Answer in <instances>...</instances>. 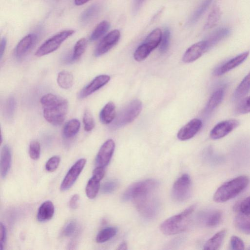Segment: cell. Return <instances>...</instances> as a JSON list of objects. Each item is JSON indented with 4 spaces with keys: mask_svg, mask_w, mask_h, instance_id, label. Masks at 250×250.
Wrapping results in <instances>:
<instances>
[{
    "mask_svg": "<svg viewBox=\"0 0 250 250\" xmlns=\"http://www.w3.org/2000/svg\"><path fill=\"white\" fill-rule=\"evenodd\" d=\"M44 119L54 125H61L64 121L68 110V102L65 98L48 93L40 100Z\"/></svg>",
    "mask_w": 250,
    "mask_h": 250,
    "instance_id": "cell-1",
    "label": "cell"
},
{
    "mask_svg": "<svg viewBox=\"0 0 250 250\" xmlns=\"http://www.w3.org/2000/svg\"><path fill=\"white\" fill-rule=\"evenodd\" d=\"M249 182V178L243 175L225 182L215 192L214 201L223 203L233 198L247 188Z\"/></svg>",
    "mask_w": 250,
    "mask_h": 250,
    "instance_id": "cell-2",
    "label": "cell"
},
{
    "mask_svg": "<svg viewBox=\"0 0 250 250\" xmlns=\"http://www.w3.org/2000/svg\"><path fill=\"white\" fill-rule=\"evenodd\" d=\"M196 206L193 205L181 212L165 220L160 225V230L165 234L171 235L181 233L188 228L190 216Z\"/></svg>",
    "mask_w": 250,
    "mask_h": 250,
    "instance_id": "cell-3",
    "label": "cell"
},
{
    "mask_svg": "<svg viewBox=\"0 0 250 250\" xmlns=\"http://www.w3.org/2000/svg\"><path fill=\"white\" fill-rule=\"evenodd\" d=\"M142 109L141 101L138 99L132 100L116 116L112 127L116 129L132 122L140 114Z\"/></svg>",
    "mask_w": 250,
    "mask_h": 250,
    "instance_id": "cell-4",
    "label": "cell"
},
{
    "mask_svg": "<svg viewBox=\"0 0 250 250\" xmlns=\"http://www.w3.org/2000/svg\"><path fill=\"white\" fill-rule=\"evenodd\" d=\"M154 192L153 191L142 194L132 200L138 211L146 218L154 217L158 211V202L154 196Z\"/></svg>",
    "mask_w": 250,
    "mask_h": 250,
    "instance_id": "cell-5",
    "label": "cell"
},
{
    "mask_svg": "<svg viewBox=\"0 0 250 250\" xmlns=\"http://www.w3.org/2000/svg\"><path fill=\"white\" fill-rule=\"evenodd\" d=\"M162 37V32L160 28L152 30L136 49L134 53V59L137 62L146 59L152 51L160 44Z\"/></svg>",
    "mask_w": 250,
    "mask_h": 250,
    "instance_id": "cell-6",
    "label": "cell"
},
{
    "mask_svg": "<svg viewBox=\"0 0 250 250\" xmlns=\"http://www.w3.org/2000/svg\"><path fill=\"white\" fill-rule=\"evenodd\" d=\"M75 31L72 29L62 31L44 42L37 50L35 55L42 57L57 50L61 44L72 36Z\"/></svg>",
    "mask_w": 250,
    "mask_h": 250,
    "instance_id": "cell-7",
    "label": "cell"
},
{
    "mask_svg": "<svg viewBox=\"0 0 250 250\" xmlns=\"http://www.w3.org/2000/svg\"><path fill=\"white\" fill-rule=\"evenodd\" d=\"M158 186V182L154 179H147L136 182L129 187L124 192L122 199L124 201L133 200L143 193L154 191Z\"/></svg>",
    "mask_w": 250,
    "mask_h": 250,
    "instance_id": "cell-8",
    "label": "cell"
},
{
    "mask_svg": "<svg viewBox=\"0 0 250 250\" xmlns=\"http://www.w3.org/2000/svg\"><path fill=\"white\" fill-rule=\"evenodd\" d=\"M191 190V182L189 175L184 174L173 184L171 196L175 201L182 202L190 196Z\"/></svg>",
    "mask_w": 250,
    "mask_h": 250,
    "instance_id": "cell-9",
    "label": "cell"
},
{
    "mask_svg": "<svg viewBox=\"0 0 250 250\" xmlns=\"http://www.w3.org/2000/svg\"><path fill=\"white\" fill-rule=\"evenodd\" d=\"M86 162L84 158L80 159L71 167L61 183V191L67 190L73 185L85 166Z\"/></svg>",
    "mask_w": 250,
    "mask_h": 250,
    "instance_id": "cell-10",
    "label": "cell"
},
{
    "mask_svg": "<svg viewBox=\"0 0 250 250\" xmlns=\"http://www.w3.org/2000/svg\"><path fill=\"white\" fill-rule=\"evenodd\" d=\"M120 32L117 29L113 30L106 34L97 45L94 55L99 57L109 51L119 41Z\"/></svg>",
    "mask_w": 250,
    "mask_h": 250,
    "instance_id": "cell-11",
    "label": "cell"
},
{
    "mask_svg": "<svg viewBox=\"0 0 250 250\" xmlns=\"http://www.w3.org/2000/svg\"><path fill=\"white\" fill-rule=\"evenodd\" d=\"M115 147V143L111 139L106 140L102 145L95 160V164L97 167H104L108 164L113 154Z\"/></svg>",
    "mask_w": 250,
    "mask_h": 250,
    "instance_id": "cell-12",
    "label": "cell"
},
{
    "mask_svg": "<svg viewBox=\"0 0 250 250\" xmlns=\"http://www.w3.org/2000/svg\"><path fill=\"white\" fill-rule=\"evenodd\" d=\"M239 124V122L234 119L221 122L211 129L210 132V137L213 140L221 139L236 128Z\"/></svg>",
    "mask_w": 250,
    "mask_h": 250,
    "instance_id": "cell-13",
    "label": "cell"
},
{
    "mask_svg": "<svg viewBox=\"0 0 250 250\" xmlns=\"http://www.w3.org/2000/svg\"><path fill=\"white\" fill-rule=\"evenodd\" d=\"M110 80V77L107 75L97 76L81 90L79 98L84 99L88 97L105 85Z\"/></svg>",
    "mask_w": 250,
    "mask_h": 250,
    "instance_id": "cell-14",
    "label": "cell"
},
{
    "mask_svg": "<svg viewBox=\"0 0 250 250\" xmlns=\"http://www.w3.org/2000/svg\"><path fill=\"white\" fill-rule=\"evenodd\" d=\"M208 49L206 40L197 42L187 49L183 56V61L185 63L193 62L201 57Z\"/></svg>",
    "mask_w": 250,
    "mask_h": 250,
    "instance_id": "cell-15",
    "label": "cell"
},
{
    "mask_svg": "<svg viewBox=\"0 0 250 250\" xmlns=\"http://www.w3.org/2000/svg\"><path fill=\"white\" fill-rule=\"evenodd\" d=\"M202 126L201 120L194 118L183 126L177 133V138L181 141L189 140L194 137Z\"/></svg>",
    "mask_w": 250,
    "mask_h": 250,
    "instance_id": "cell-16",
    "label": "cell"
},
{
    "mask_svg": "<svg viewBox=\"0 0 250 250\" xmlns=\"http://www.w3.org/2000/svg\"><path fill=\"white\" fill-rule=\"evenodd\" d=\"M37 40L35 34H29L24 37L18 43L15 49L17 57H21L25 54L34 45Z\"/></svg>",
    "mask_w": 250,
    "mask_h": 250,
    "instance_id": "cell-17",
    "label": "cell"
},
{
    "mask_svg": "<svg viewBox=\"0 0 250 250\" xmlns=\"http://www.w3.org/2000/svg\"><path fill=\"white\" fill-rule=\"evenodd\" d=\"M249 52L243 53L235 58L229 61L228 62L219 67L215 71V75L221 76L242 63L248 57Z\"/></svg>",
    "mask_w": 250,
    "mask_h": 250,
    "instance_id": "cell-18",
    "label": "cell"
},
{
    "mask_svg": "<svg viewBox=\"0 0 250 250\" xmlns=\"http://www.w3.org/2000/svg\"><path fill=\"white\" fill-rule=\"evenodd\" d=\"M11 153L9 146L5 145L1 149L0 160V172L2 178H5L11 167Z\"/></svg>",
    "mask_w": 250,
    "mask_h": 250,
    "instance_id": "cell-19",
    "label": "cell"
},
{
    "mask_svg": "<svg viewBox=\"0 0 250 250\" xmlns=\"http://www.w3.org/2000/svg\"><path fill=\"white\" fill-rule=\"evenodd\" d=\"M234 225L240 232L250 234V213H245L239 210L234 218Z\"/></svg>",
    "mask_w": 250,
    "mask_h": 250,
    "instance_id": "cell-20",
    "label": "cell"
},
{
    "mask_svg": "<svg viewBox=\"0 0 250 250\" xmlns=\"http://www.w3.org/2000/svg\"><path fill=\"white\" fill-rule=\"evenodd\" d=\"M55 208L50 201H46L40 206L37 215V220L41 222L51 219L54 214Z\"/></svg>",
    "mask_w": 250,
    "mask_h": 250,
    "instance_id": "cell-21",
    "label": "cell"
},
{
    "mask_svg": "<svg viewBox=\"0 0 250 250\" xmlns=\"http://www.w3.org/2000/svg\"><path fill=\"white\" fill-rule=\"evenodd\" d=\"M116 116L115 104L112 102H109L102 109L100 113V119L103 124L107 125L114 121Z\"/></svg>",
    "mask_w": 250,
    "mask_h": 250,
    "instance_id": "cell-22",
    "label": "cell"
},
{
    "mask_svg": "<svg viewBox=\"0 0 250 250\" xmlns=\"http://www.w3.org/2000/svg\"><path fill=\"white\" fill-rule=\"evenodd\" d=\"M226 235V230L223 229L215 233L208 239L204 246V250H216L219 249Z\"/></svg>",
    "mask_w": 250,
    "mask_h": 250,
    "instance_id": "cell-23",
    "label": "cell"
},
{
    "mask_svg": "<svg viewBox=\"0 0 250 250\" xmlns=\"http://www.w3.org/2000/svg\"><path fill=\"white\" fill-rule=\"evenodd\" d=\"M100 11V7L98 4H93L82 13L80 18V21L82 24H87L94 19Z\"/></svg>",
    "mask_w": 250,
    "mask_h": 250,
    "instance_id": "cell-24",
    "label": "cell"
},
{
    "mask_svg": "<svg viewBox=\"0 0 250 250\" xmlns=\"http://www.w3.org/2000/svg\"><path fill=\"white\" fill-rule=\"evenodd\" d=\"M81 126L80 121L73 119L68 121L62 129V135L65 138L69 139L75 136L79 131Z\"/></svg>",
    "mask_w": 250,
    "mask_h": 250,
    "instance_id": "cell-25",
    "label": "cell"
},
{
    "mask_svg": "<svg viewBox=\"0 0 250 250\" xmlns=\"http://www.w3.org/2000/svg\"><path fill=\"white\" fill-rule=\"evenodd\" d=\"M230 32V29L227 27L221 28L213 32L206 40L208 48L227 37Z\"/></svg>",
    "mask_w": 250,
    "mask_h": 250,
    "instance_id": "cell-26",
    "label": "cell"
},
{
    "mask_svg": "<svg viewBox=\"0 0 250 250\" xmlns=\"http://www.w3.org/2000/svg\"><path fill=\"white\" fill-rule=\"evenodd\" d=\"M57 82L60 87L64 89L70 88L73 83V76L72 74L66 70L59 72L57 76Z\"/></svg>",
    "mask_w": 250,
    "mask_h": 250,
    "instance_id": "cell-27",
    "label": "cell"
},
{
    "mask_svg": "<svg viewBox=\"0 0 250 250\" xmlns=\"http://www.w3.org/2000/svg\"><path fill=\"white\" fill-rule=\"evenodd\" d=\"M250 89V72L243 79L235 89L233 97L236 100L240 99L246 95Z\"/></svg>",
    "mask_w": 250,
    "mask_h": 250,
    "instance_id": "cell-28",
    "label": "cell"
},
{
    "mask_svg": "<svg viewBox=\"0 0 250 250\" xmlns=\"http://www.w3.org/2000/svg\"><path fill=\"white\" fill-rule=\"evenodd\" d=\"M212 1V0H204L189 19L188 22V25L195 24L200 19L207 10Z\"/></svg>",
    "mask_w": 250,
    "mask_h": 250,
    "instance_id": "cell-29",
    "label": "cell"
},
{
    "mask_svg": "<svg viewBox=\"0 0 250 250\" xmlns=\"http://www.w3.org/2000/svg\"><path fill=\"white\" fill-rule=\"evenodd\" d=\"M110 25L106 21L100 22L95 28L90 37L91 41H95L103 36L109 30Z\"/></svg>",
    "mask_w": 250,
    "mask_h": 250,
    "instance_id": "cell-30",
    "label": "cell"
},
{
    "mask_svg": "<svg viewBox=\"0 0 250 250\" xmlns=\"http://www.w3.org/2000/svg\"><path fill=\"white\" fill-rule=\"evenodd\" d=\"M100 188V181L92 177L88 180L85 188L87 197L94 199L97 196Z\"/></svg>",
    "mask_w": 250,
    "mask_h": 250,
    "instance_id": "cell-31",
    "label": "cell"
},
{
    "mask_svg": "<svg viewBox=\"0 0 250 250\" xmlns=\"http://www.w3.org/2000/svg\"><path fill=\"white\" fill-rule=\"evenodd\" d=\"M117 232L115 227L105 228L99 232L96 237V241L98 243L105 242L114 237Z\"/></svg>",
    "mask_w": 250,
    "mask_h": 250,
    "instance_id": "cell-32",
    "label": "cell"
},
{
    "mask_svg": "<svg viewBox=\"0 0 250 250\" xmlns=\"http://www.w3.org/2000/svg\"><path fill=\"white\" fill-rule=\"evenodd\" d=\"M221 15L220 8L217 6H215L208 17L204 29H209L214 27L219 21Z\"/></svg>",
    "mask_w": 250,
    "mask_h": 250,
    "instance_id": "cell-33",
    "label": "cell"
},
{
    "mask_svg": "<svg viewBox=\"0 0 250 250\" xmlns=\"http://www.w3.org/2000/svg\"><path fill=\"white\" fill-rule=\"evenodd\" d=\"M222 215V212L219 210L211 211L205 215L204 223L208 227H214L220 222Z\"/></svg>",
    "mask_w": 250,
    "mask_h": 250,
    "instance_id": "cell-34",
    "label": "cell"
},
{
    "mask_svg": "<svg viewBox=\"0 0 250 250\" xmlns=\"http://www.w3.org/2000/svg\"><path fill=\"white\" fill-rule=\"evenodd\" d=\"M223 95L224 92L221 89L214 92L208 102L206 107L207 110L210 111L215 108L222 102Z\"/></svg>",
    "mask_w": 250,
    "mask_h": 250,
    "instance_id": "cell-35",
    "label": "cell"
},
{
    "mask_svg": "<svg viewBox=\"0 0 250 250\" xmlns=\"http://www.w3.org/2000/svg\"><path fill=\"white\" fill-rule=\"evenodd\" d=\"M87 45V40L83 38L79 40L75 43L71 60L73 61L79 59L85 52Z\"/></svg>",
    "mask_w": 250,
    "mask_h": 250,
    "instance_id": "cell-36",
    "label": "cell"
},
{
    "mask_svg": "<svg viewBox=\"0 0 250 250\" xmlns=\"http://www.w3.org/2000/svg\"><path fill=\"white\" fill-rule=\"evenodd\" d=\"M16 102L15 98L11 96L7 100L4 106V115L6 119H11L14 116Z\"/></svg>",
    "mask_w": 250,
    "mask_h": 250,
    "instance_id": "cell-37",
    "label": "cell"
},
{
    "mask_svg": "<svg viewBox=\"0 0 250 250\" xmlns=\"http://www.w3.org/2000/svg\"><path fill=\"white\" fill-rule=\"evenodd\" d=\"M83 121L85 131L89 132L94 128L95 126L94 118L91 112L88 109H86L84 112Z\"/></svg>",
    "mask_w": 250,
    "mask_h": 250,
    "instance_id": "cell-38",
    "label": "cell"
},
{
    "mask_svg": "<svg viewBox=\"0 0 250 250\" xmlns=\"http://www.w3.org/2000/svg\"><path fill=\"white\" fill-rule=\"evenodd\" d=\"M170 38V32L167 27H166L162 33L159 50L161 53L166 52L168 48Z\"/></svg>",
    "mask_w": 250,
    "mask_h": 250,
    "instance_id": "cell-39",
    "label": "cell"
},
{
    "mask_svg": "<svg viewBox=\"0 0 250 250\" xmlns=\"http://www.w3.org/2000/svg\"><path fill=\"white\" fill-rule=\"evenodd\" d=\"M41 146L37 141H32L29 147V154L33 160H38L40 156Z\"/></svg>",
    "mask_w": 250,
    "mask_h": 250,
    "instance_id": "cell-40",
    "label": "cell"
},
{
    "mask_svg": "<svg viewBox=\"0 0 250 250\" xmlns=\"http://www.w3.org/2000/svg\"><path fill=\"white\" fill-rule=\"evenodd\" d=\"M236 112L238 114L250 112V96L242 100L237 104Z\"/></svg>",
    "mask_w": 250,
    "mask_h": 250,
    "instance_id": "cell-41",
    "label": "cell"
},
{
    "mask_svg": "<svg viewBox=\"0 0 250 250\" xmlns=\"http://www.w3.org/2000/svg\"><path fill=\"white\" fill-rule=\"evenodd\" d=\"M60 158L58 156H54L49 158L45 164V169L49 172L54 171L58 167Z\"/></svg>",
    "mask_w": 250,
    "mask_h": 250,
    "instance_id": "cell-42",
    "label": "cell"
},
{
    "mask_svg": "<svg viewBox=\"0 0 250 250\" xmlns=\"http://www.w3.org/2000/svg\"><path fill=\"white\" fill-rule=\"evenodd\" d=\"M118 182L115 180L106 181L102 187V191L104 194L113 192L118 187Z\"/></svg>",
    "mask_w": 250,
    "mask_h": 250,
    "instance_id": "cell-43",
    "label": "cell"
},
{
    "mask_svg": "<svg viewBox=\"0 0 250 250\" xmlns=\"http://www.w3.org/2000/svg\"><path fill=\"white\" fill-rule=\"evenodd\" d=\"M77 228V224L74 221H70L68 222L63 228L62 233L66 237L72 235Z\"/></svg>",
    "mask_w": 250,
    "mask_h": 250,
    "instance_id": "cell-44",
    "label": "cell"
},
{
    "mask_svg": "<svg viewBox=\"0 0 250 250\" xmlns=\"http://www.w3.org/2000/svg\"><path fill=\"white\" fill-rule=\"evenodd\" d=\"M230 248L231 250H244L245 246L243 241L236 236H232L230 240Z\"/></svg>",
    "mask_w": 250,
    "mask_h": 250,
    "instance_id": "cell-45",
    "label": "cell"
},
{
    "mask_svg": "<svg viewBox=\"0 0 250 250\" xmlns=\"http://www.w3.org/2000/svg\"><path fill=\"white\" fill-rule=\"evenodd\" d=\"M238 207L239 210L245 213H250V196L244 199Z\"/></svg>",
    "mask_w": 250,
    "mask_h": 250,
    "instance_id": "cell-46",
    "label": "cell"
},
{
    "mask_svg": "<svg viewBox=\"0 0 250 250\" xmlns=\"http://www.w3.org/2000/svg\"><path fill=\"white\" fill-rule=\"evenodd\" d=\"M104 174L105 170L104 167H97L93 171L92 177L101 181L104 178Z\"/></svg>",
    "mask_w": 250,
    "mask_h": 250,
    "instance_id": "cell-47",
    "label": "cell"
},
{
    "mask_svg": "<svg viewBox=\"0 0 250 250\" xmlns=\"http://www.w3.org/2000/svg\"><path fill=\"white\" fill-rule=\"evenodd\" d=\"M6 236L7 234L6 228L4 225H3L2 223H1L0 225V247L1 250H3V248L6 242Z\"/></svg>",
    "mask_w": 250,
    "mask_h": 250,
    "instance_id": "cell-48",
    "label": "cell"
},
{
    "mask_svg": "<svg viewBox=\"0 0 250 250\" xmlns=\"http://www.w3.org/2000/svg\"><path fill=\"white\" fill-rule=\"evenodd\" d=\"M79 199L80 197L78 194H74L70 199L69 202V207L72 209L76 208L78 206Z\"/></svg>",
    "mask_w": 250,
    "mask_h": 250,
    "instance_id": "cell-49",
    "label": "cell"
},
{
    "mask_svg": "<svg viewBox=\"0 0 250 250\" xmlns=\"http://www.w3.org/2000/svg\"><path fill=\"white\" fill-rule=\"evenodd\" d=\"M7 44V39L5 37H3L0 41V58L1 60L5 51Z\"/></svg>",
    "mask_w": 250,
    "mask_h": 250,
    "instance_id": "cell-50",
    "label": "cell"
},
{
    "mask_svg": "<svg viewBox=\"0 0 250 250\" xmlns=\"http://www.w3.org/2000/svg\"><path fill=\"white\" fill-rule=\"evenodd\" d=\"M144 0H133L132 10L134 13L137 12Z\"/></svg>",
    "mask_w": 250,
    "mask_h": 250,
    "instance_id": "cell-51",
    "label": "cell"
},
{
    "mask_svg": "<svg viewBox=\"0 0 250 250\" xmlns=\"http://www.w3.org/2000/svg\"><path fill=\"white\" fill-rule=\"evenodd\" d=\"M90 0H74V3L77 6L83 5L88 2Z\"/></svg>",
    "mask_w": 250,
    "mask_h": 250,
    "instance_id": "cell-52",
    "label": "cell"
},
{
    "mask_svg": "<svg viewBox=\"0 0 250 250\" xmlns=\"http://www.w3.org/2000/svg\"><path fill=\"white\" fill-rule=\"evenodd\" d=\"M127 249V246L126 243L123 242L121 243L118 248V250H125Z\"/></svg>",
    "mask_w": 250,
    "mask_h": 250,
    "instance_id": "cell-53",
    "label": "cell"
}]
</instances>
